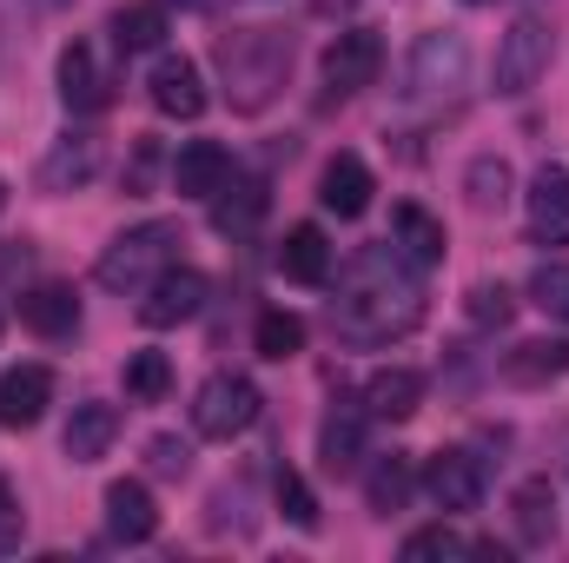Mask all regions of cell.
<instances>
[{
	"label": "cell",
	"mask_w": 569,
	"mask_h": 563,
	"mask_svg": "<svg viewBox=\"0 0 569 563\" xmlns=\"http://www.w3.org/2000/svg\"><path fill=\"white\" fill-rule=\"evenodd\" d=\"M418 405H425V378H418L411 365H391V372H378V378L365 385V412H371V418L405 424Z\"/></svg>",
	"instance_id": "d4e9b609"
},
{
	"label": "cell",
	"mask_w": 569,
	"mask_h": 563,
	"mask_svg": "<svg viewBox=\"0 0 569 563\" xmlns=\"http://www.w3.org/2000/svg\"><path fill=\"white\" fill-rule=\"evenodd\" d=\"M152 531H159V511H152V491L140 477L107 484V537L113 544H146Z\"/></svg>",
	"instance_id": "d6986e66"
},
{
	"label": "cell",
	"mask_w": 569,
	"mask_h": 563,
	"mask_svg": "<svg viewBox=\"0 0 569 563\" xmlns=\"http://www.w3.org/2000/svg\"><path fill=\"white\" fill-rule=\"evenodd\" d=\"M530 305L569 325V266H537L530 273Z\"/></svg>",
	"instance_id": "d6a6232c"
},
{
	"label": "cell",
	"mask_w": 569,
	"mask_h": 563,
	"mask_svg": "<svg viewBox=\"0 0 569 563\" xmlns=\"http://www.w3.org/2000/svg\"><path fill=\"white\" fill-rule=\"evenodd\" d=\"M93 172H100V140H93V134H67V140L40 159V186H47V192H73V186H87Z\"/></svg>",
	"instance_id": "603a6c76"
},
{
	"label": "cell",
	"mask_w": 569,
	"mask_h": 563,
	"mask_svg": "<svg viewBox=\"0 0 569 563\" xmlns=\"http://www.w3.org/2000/svg\"><path fill=\"white\" fill-rule=\"evenodd\" d=\"M146 93H152V107H159L166 120H199V113H206V80H199V67H192L186 53H159Z\"/></svg>",
	"instance_id": "30bf717a"
},
{
	"label": "cell",
	"mask_w": 569,
	"mask_h": 563,
	"mask_svg": "<svg viewBox=\"0 0 569 563\" xmlns=\"http://www.w3.org/2000/svg\"><path fill=\"white\" fill-rule=\"evenodd\" d=\"M20 537H27V517H20V497H13V484L0 477V557H7V551H20Z\"/></svg>",
	"instance_id": "8d00e7d4"
},
{
	"label": "cell",
	"mask_w": 569,
	"mask_h": 563,
	"mask_svg": "<svg viewBox=\"0 0 569 563\" xmlns=\"http://www.w3.org/2000/svg\"><path fill=\"white\" fill-rule=\"evenodd\" d=\"M120 437V412L113 405H100V398H87V405H73V418H67V457L73 464H93V457H107V444Z\"/></svg>",
	"instance_id": "cb8c5ba5"
},
{
	"label": "cell",
	"mask_w": 569,
	"mask_h": 563,
	"mask_svg": "<svg viewBox=\"0 0 569 563\" xmlns=\"http://www.w3.org/2000/svg\"><path fill=\"white\" fill-rule=\"evenodd\" d=\"M259 385L246 378V372H212L199 392H192V431L199 437H239V431H252L259 424Z\"/></svg>",
	"instance_id": "277c9868"
},
{
	"label": "cell",
	"mask_w": 569,
	"mask_h": 563,
	"mask_svg": "<svg viewBox=\"0 0 569 563\" xmlns=\"http://www.w3.org/2000/svg\"><path fill=\"white\" fill-rule=\"evenodd\" d=\"M405 557H503L497 544H470V537H457L450 524H430V531H411L405 537Z\"/></svg>",
	"instance_id": "4dcf8cb0"
},
{
	"label": "cell",
	"mask_w": 569,
	"mask_h": 563,
	"mask_svg": "<svg viewBox=\"0 0 569 563\" xmlns=\"http://www.w3.org/2000/svg\"><path fill=\"white\" fill-rule=\"evenodd\" d=\"M463 80H470V47H463V33H450V27L418 33L411 67H405V93H411V100H450Z\"/></svg>",
	"instance_id": "5b68a950"
},
{
	"label": "cell",
	"mask_w": 569,
	"mask_h": 563,
	"mask_svg": "<svg viewBox=\"0 0 569 563\" xmlns=\"http://www.w3.org/2000/svg\"><path fill=\"white\" fill-rule=\"evenodd\" d=\"M510 511H517V537H523V544H550V537H557V491H550V477L517 484Z\"/></svg>",
	"instance_id": "4316f807"
},
{
	"label": "cell",
	"mask_w": 569,
	"mask_h": 563,
	"mask_svg": "<svg viewBox=\"0 0 569 563\" xmlns=\"http://www.w3.org/2000/svg\"><path fill=\"white\" fill-rule=\"evenodd\" d=\"M266 206H272L266 179H252V172H232V179L212 192V226H219L226 239H246V233L266 219Z\"/></svg>",
	"instance_id": "ac0fdd59"
},
{
	"label": "cell",
	"mask_w": 569,
	"mask_h": 563,
	"mask_svg": "<svg viewBox=\"0 0 569 563\" xmlns=\"http://www.w3.org/2000/svg\"><path fill=\"white\" fill-rule=\"evenodd\" d=\"M371 192H378V179H371V166H365L358 152H338V159L325 166V179H318V199H325V213H338V219H365V213H371Z\"/></svg>",
	"instance_id": "9a60e30c"
},
{
	"label": "cell",
	"mask_w": 569,
	"mask_h": 563,
	"mask_svg": "<svg viewBox=\"0 0 569 563\" xmlns=\"http://www.w3.org/2000/svg\"><path fill=\"white\" fill-rule=\"evenodd\" d=\"M470 7H490V0H470Z\"/></svg>",
	"instance_id": "60d3db41"
},
{
	"label": "cell",
	"mask_w": 569,
	"mask_h": 563,
	"mask_svg": "<svg viewBox=\"0 0 569 563\" xmlns=\"http://www.w3.org/2000/svg\"><path fill=\"white\" fill-rule=\"evenodd\" d=\"M113 47H120V53H159V47H166V7H159V0L120 7V13H113Z\"/></svg>",
	"instance_id": "83f0119b"
},
{
	"label": "cell",
	"mask_w": 569,
	"mask_h": 563,
	"mask_svg": "<svg viewBox=\"0 0 569 563\" xmlns=\"http://www.w3.org/2000/svg\"><path fill=\"white\" fill-rule=\"evenodd\" d=\"M543 67H550V27L537 13L510 20V33L497 47V93H530L543 80Z\"/></svg>",
	"instance_id": "8992f818"
},
{
	"label": "cell",
	"mask_w": 569,
	"mask_h": 563,
	"mask_svg": "<svg viewBox=\"0 0 569 563\" xmlns=\"http://www.w3.org/2000/svg\"><path fill=\"white\" fill-rule=\"evenodd\" d=\"M279 511L298 531H318V497H311V484L298 471H279Z\"/></svg>",
	"instance_id": "836d02e7"
},
{
	"label": "cell",
	"mask_w": 569,
	"mask_h": 563,
	"mask_svg": "<svg viewBox=\"0 0 569 563\" xmlns=\"http://www.w3.org/2000/svg\"><path fill=\"white\" fill-rule=\"evenodd\" d=\"M0 213H7V179H0Z\"/></svg>",
	"instance_id": "ab89813d"
},
{
	"label": "cell",
	"mask_w": 569,
	"mask_h": 563,
	"mask_svg": "<svg viewBox=\"0 0 569 563\" xmlns=\"http://www.w3.org/2000/svg\"><path fill=\"white\" fill-rule=\"evenodd\" d=\"M411 491H418V471H411V457H378L371 471H365V497H371V511L378 517H391V511H405L411 504Z\"/></svg>",
	"instance_id": "484cf974"
},
{
	"label": "cell",
	"mask_w": 569,
	"mask_h": 563,
	"mask_svg": "<svg viewBox=\"0 0 569 563\" xmlns=\"http://www.w3.org/2000/svg\"><path fill=\"white\" fill-rule=\"evenodd\" d=\"M47 405H53V372L47 365H13L0 378V424L7 431H33L47 418Z\"/></svg>",
	"instance_id": "4fadbf2b"
},
{
	"label": "cell",
	"mask_w": 569,
	"mask_h": 563,
	"mask_svg": "<svg viewBox=\"0 0 569 563\" xmlns=\"http://www.w3.org/2000/svg\"><path fill=\"white\" fill-rule=\"evenodd\" d=\"M146 464H152V477H186V471H192V444L166 431V437L146 444Z\"/></svg>",
	"instance_id": "d590c367"
},
{
	"label": "cell",
	"mask_w": 569,
	"mask_h": 563,
	"mask_svg": "<svg viewBox=\"0 0 569 563\" xmlns=\"http://www.w3.org/2000/svg\"><path fill=\"white\" fill-rule=\"evenodd\" d=\"M206 273H192V266H166L159 279L146 285L140 298V325H152V332H172V325H186V318H199L206 312Z\"/></svg>",
	"instance_id": "52a82bcc"
},
{
	"label": "cell",
	"mask_w": 569,
	"mask_h": 563,
	"mask_svg": "<svg viewBox=\"0 0 569 563\" xmlns=\"http://www.w3.org/2000/svg\"><path fill=\"white\" fill-rule=\"evenodd\" d=\"M152 166H159V146H152V140H140V152H133V172H127V186H133V192H146Z\"/></svg>",
	"instance_id": "74e56055"
},
{
	"label": "cell",
	"mask_w": 569,
	"mask_h": 563,
	"mask_svg": "<svg viewBox=\"0 0 569 563\" xmlns=\"http://www.w3.org/2000/svg\"><path fill=\"white\" fill-rule=\"evenodd\" d=\"M252 345H259V358H272V365L298 358V352H305V318L284 312V305H266L259 325H252Z\"/></svg>",
	"instance_id": "f1b7e54d"
},
{
	"label": "cell",
	"mask_w": 569,
	"mask_h": 563,
	"mask_svg": "<svg viewBox=\"0 0 569 563\" xmlns=\"http://www.w3.org/2000/svg\"><path fill=\"white\" fill-rule=\"evenodd\" d=\"M510 312H517L510 285H497V279L470 285V318H477V325H510Z\"/></svg>",
	"instance_id": "e575fe53"
},
{
	"label": "cell",
	"mask_w": 569,
	"mask_h": 563,
	"mask_svg": "<svg viewBox=\"0 0 569 563\" xmlns=\"http://www.w3.org/2000/svg\"><path fill=\"white\" fill-rule=\"evenodd\" d=\"M530 239L569 246V166H543L530 179Z\"/></svg>",
	"instance_id": "2e32d148"
},
{
	"label": "cell",
	"mask_w": 569,
	"mask_h": 563,
	"mask_svg": "<svg viewBox=\"0 0 569 563\" xmlns=\"http://www.w3.org/2000/svg\"><path fill=\"white\" fill-rule=\"evenodd\" d=\"M127 392H133L140 405H159V398L172 392V365H166V352H133V358H127Z\"/></svg>",
	"instance_id": "1f68e13d"
},
{
	"label": "cell",
	"mask_w": 569,
	"mask_h": 563,
	"mask_svg": "<svg viewBox=\"0 0 569 563\" xmlns=\"http://www.w3.org/2000/svg\"><path fill=\"white\" fill-rule=\"evenodd\" d=\"M365 437H371V412L365 405H351V398H338L325 424H318V457H325V471H358L371 451H365Z\"/></svg>",
	"instance_id": "8fae6325"
},
{
	"label": "cell",
	"mask_w": 569,
	"mask_h": 563,
	"mask_svg": "<svg viewBox=\"0 0 569 563\" xmlns=\"http://www.w3.org/2000/svg\"><path fill=\"white\" fill-rule=\"evenodd\" d=\"M378 67H385V40H378L371 27H351V33H338V40L325 47V87H331L338 100L365 93V87L378 80Z\"/></svg>",
	"instance_id": "ba28073f"
},
{
	"label": "cell",
	"mask_w": 569,
	"mask_h": 563,
	"mask_svg": "<svg viewBox=\"0 0 569 563\" xmlns=\"http://www.w3.org/2000/svg\"><path fill=\"white\" fill-rule=\"evenodd\" d=\"M219 73H226L232 113H266L279 100L284 73H291V33H279V27H232V33H219Z\"/></svg>",
	"instance_id": "7a4b0ae2"
},
{
	"label": "cell",
	"mask_w": 569,
	"mask_h": 563,
	"mask_svg": "<svg viewBox=\"0 0 569 563\" xmlns=\"http://www.w3.org/2000/svg\"><path fill=\"white\" fill-rule=\"evenodd\" d=\"M510 159H497V152H483V159H470V172H463V192H470V206L477 213H503V199H510Z\"/></svg>",
	"instance_id": "f546056e"
},
{
	"label": "cell",
	"mask_w": 569,
	"mask_h": 563,
	"mask_svg": "<svg viewBox=\"0 0 569 563\" xmlns=\"http://www.w3.org/2000/svg\"><path fill=\"white\" fill-rule=\"evenodd\" d=\"M186 246V233H179V219H146L133 233H120L107 253H100V266H93V279L107 285V292H146V285L159 279L166 266H172V253Z\"/></svg>",
	"instance_id": "3957f363"
},
{
	"label": "cell",
	"mask_w": 569,
	"mask_h": 563,
	"mask_svg": "<svg viewBox=\"0 0 569 563\" xmlns=\"http://www.w3.org/2000/svg\"><path fill=\"white\" fill-rule=\"evenodd\" d=\"M20 325L33 338H73L80 332V292L60 279H40L20 292Z\"/></svg>",
	"instance_id": "7c38bea8"
},
{
	"label": "cell",
	"mask_w": 569,
	"mask_h": 563,
	"mask_svg": "<svg viewBox=\"0 0 569 563\" xmlns=\"http://www.w3.org/2000/svg\"><path fill=\"white\" fill-rule=\"evenodd\" d=\"M226 179H232V152L219 140H192L172 152V192L179 199H212Z\"/></svg>",
	"instance_id": "5bb4252c"
},
{
	"label": "cell",
	"mask_w": 569,
	"mask_h": 563,
	"mask_svg": "<svg viewBox=\"0 0 569 563\" xmlns=\"http://www.w3.org/2000/svg\"><path fill=\"white\" fill-rule=\"evenodd\" d=\"M391 253L411 266V273H430V266H443V226L430 219L425 206H391Z\"/></svg>",
	"instance_id": "e0dca14e"
},
{
	"label": "cell",
	"mask_w": 569,
	"mask_h": 563,
	"mask_svg": "<svg viewBox=\"0 0 569 563\" xmlns=\"http://www.w3.org/2000/svg\"><path fill=\"white\" fill-rule=\"evenodd\" d=\"M279 273L291 285H325L331 279V239H325V226H291L279 239Z\"/></svg>",
	"instance_id": "7402d4cb"
},
{
	"label": "cell",
	"mask_w": 569,
	"mask_h": 563,
	"mask_svg": "<svg viewBox=\"0 0 569 563\" xmlns=\"http://www.w3.org/2000/svg\"><path fill=\"white\" fill-rule=\"evenodd\" d=\"M159 7H199V0H159Z\"/></svg>",
	"instance_id": "f35d334b"
},
{
	"label": "cell",
	"mask_w": 569,
	"mask_h": 563,
	"mask_svg": "<svg viewBox=\"0 0 569 563\" xmlns=\"http://www.w3.org/2000/svg\"><path fill=\"white\" fill-rule=\"evenodd\" d=\"M418 325H425V285H418V273L391 253V239L365 246L345 266V279H338L331 332L345 345H391V338H405Z\"/></svg>",
	"instance_id": "6da1fadb"
},
{
	"label": "cell",
	"mask_w": 569,
	"mask_h": 563,
	"mask_svg": "<svg viewBox=\"0 0 569 563\" xmlns=\"http://www.w3.org/2000/svg\"><path fill=\"white\" fill-rule=\"evenodd\" d=\"M483 484H490V471L470 451H437L425 464V491L437 497V511H477L483 504Z\"/></svg>",
	"instance_id": "9c48e42d"
},
{
	"label": "cell",
	"mask_w": 569,
	"mask_h": 563,
	"mask_svg": "<svg viewBox=\"0 0 569 563\" xmlns=\"http://www.w3.org/2000/svg\"><path fill=\"white\" fill-rule=\"evenodd\" d=\"M60 100H67V113H100L113 100L87 40H67V53H60Z\"/></svg>",
	"instance_id": "44dd1931"
},
{
	"label": "cell",
	"mask_w": 569,
	"mask_h": 563,
	"mask_svg": "<svg viewBox=\"0 0 569 563\" xmlns=\"http://www.w3.org/2000/svg\"><path fill=\"white\" fill-rule=\"evenodd\" d=\"M569 372V338H523L503 352V378L523 385V392H543Z\"/></svg>",
	"instance_id": "ffe728a7"
}]
</instances>
